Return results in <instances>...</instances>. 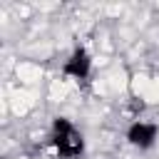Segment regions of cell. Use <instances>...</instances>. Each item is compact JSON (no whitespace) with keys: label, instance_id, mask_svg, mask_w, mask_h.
<instances>
[{"label":"cell","instance_id":"3957f363","mask_svg":"<svg viewBox=\"0 0 159 159\" xmlns=\"http://www.w3.org/2000/svg\"><path fill=\"white\" fill-rule=\"evenodd\" d=\"M65 70L72 75V77H84L87 72H89V57H87V52L84 50H77L70 60H67V65H65Z\"/></svg>","mask_w":159,"mask_h":159},{"label":"cell","instance_id":"6da1fadb","mask_svg":"<svg viewBox=\"0 0 159 159\" xmlns=\"http://www.w3.org/2000/svg\"><path fill=\"white\" fill-rule=\"evenodd\" d=\"M52 142H55L57 154H62L67 159H75L77 154H82V134L67 119H57L55 122V127H52Z\"/></svg>","mask_w":159,"mask_h":159},{"label":"cell","instance_id":"7a4b0ae2","mask_svg":"<svg viewBox=\"0 0 159 159\" xmlns=\"http://www.w3.org/2000/svg\"><path fill=\"white\" fill-rule=\"evenodd\" d=\"M157 124H152V122H134L132 127H129V132H127V139L134 144V147H139V149H149L154 142H157Z\"/></svg>","mask_w":159,"mask_h":159}]
</instances>
